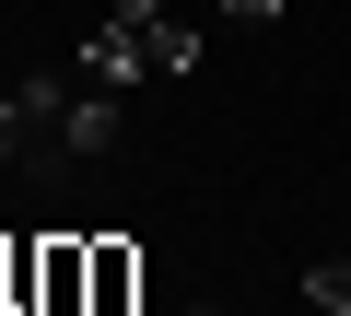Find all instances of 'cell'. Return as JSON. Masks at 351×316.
<instances>
[{
    "label": "cell",
    "mask_w": 351,
    "mask_h": 316,
    "mask_svg": "<svg viewBox=\"0 0 351 316\" xmlns=\"http://www.w3.org/2000/svg\"><path fill=\"white\" fill-rule=\"evenodd\" d=\"M0 165L12 176H36V165H71V82H12L0 94Z\"/></svg>",
    "instance_id": "obj_2"
},
{
    "label": "cell",
    "mask_w": 351,
    "mask_h": 316,
    "mask_svg": "<svg viewBox=\"0 0 351 316\" xmlns=\"http://www.w3.org/2000/svg\"><path fill=\"white\" fill-rule=\"evenodd\" d=\"M0 304H12V234H0Z\"/></svg>",
    "instance_id": "obj_9"
},
{
    "label": "cell",
    "mask_w": 351,
    "mask_h": 316,
    "mask_svg": "<svg viewBox=\"0 0 351 316\" xmlns=\"http://www.w3.org/2000/svg\"><path fill=\"white\" fill-rule=\"evenodd\" d=\"M304 304H328V316H351V258H316V269H304Z\"/></svg>",
    "instance_id": "obj_6"
},
{
    "label": "cell",
    "mask_w": 351,
    "mask_h": 316,
    "mask_svg": "<svg viewBox=\"0 0 351 316\" xmlns=\"http://www.w3.org/2000/svg\"><path fill=\"white\" fill-rule=\"evenodd\" d=\"M188 59H199V24L176 12V0H117V12L94 24V47H82V82L129 94V82H176Z\"/></svg>",
    "instance_id": "obj_1"
},
{
    "label": "cell",
    "mask_w": 351,
    "mask_h": 316,
    "mask_svg": "<svg viewBox=\"0 0 351 316\" xmlns=\"http://www.w3.org/2000/svg\"><path fill=\"white\" fill-rule=\"evenodd\" d=\"M94 152H117V94H106V82L71 94V165H94Z\"/></svg>",
    "instance_id": "obj_5"
},
{
    "label": "cell",
    "mask_w": 351,
    "mask_h": 316,
    "mask_svg": "<svg viewBox=\"0 0 351 316\" xmlns=\"http://www.w3.org/2000/svg\"><path fill=\"white\" fill-rule=\"evenodd\" d=\"M36 316H94V246H82V234H47V281H36Z\"/></svg>",
    "instance_id": "obj_3"
},
{
    "label": "cell",
    "mask_w": 351,
    "mask_h": 316,
    "mask_svg": "<svg viewBox=\"0 0 351 316\" xmlns=\"http://www.w3.org/2000/svg\"><path fill=\"white\" fill-rule=\"evenodd\" d=\"M82 246H94V316H129L141 304V246L129 234H82Z\"/></svg>",
    "instance_id": "obj_4"
},
{
    "label": "cell",
    "mask_w": 351,
    "mask_h": 316,
    "mask_svg": "<svg viewBox=\"0 0 351 316\" xmlns=\"http://www.w3.org/2000/svg\"><path fill=\"white\" fill-rule=\"evenodd\" d=\"M234 24H281V0H234Z\"/></svg>",
    "instance_id": "obj_7"
},
{
    "label": "cell",
    "mask_w": 351,
    "mask_h": 316,
    "mask_svg": "<svg viewBox=\"0 0 351 316\" xmlns=\"http://www.w3.org/2000/svg\"><path fill=\"white\" fill-rule=\"evenodd\" d=\"M176 12H188V24H211V12H234V0H176Z\"/></svg>",
    "instance_id": "obj_8"
}]
</instances>
